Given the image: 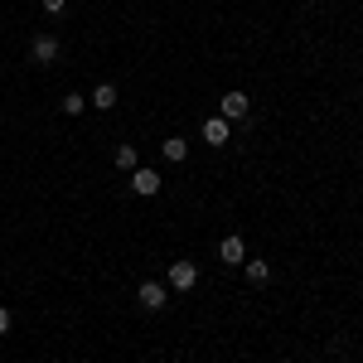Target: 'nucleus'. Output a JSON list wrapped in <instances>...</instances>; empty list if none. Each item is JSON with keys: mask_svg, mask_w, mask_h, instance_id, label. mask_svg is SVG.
Returning <instances> with one entry per match:
<instances>
[{"mask_svg": "<svg viewBox=\"0 0 363 363\" xmlns=\"http://www.w3.org/2000/svg\"><path fill=\"white\" fill-rule=\"evenodd\" d=\"M218 112H223V121H247V112H252L247 92H223V102H218Z\"/></svg>", "mask_w": 363, "mask_h": 363, "instance_id": "1", "label": "nucleus"}, {"mask_svg": "<svg viewBox=\"0 0 363 363\" xmlns=\"http://www.w3.org/2000/svg\"><path fill=\"white\" fill-rule=\"evenodd\" d=\"M131 189H136V194L140 199H155V194H160V174H155V169H131Z\"/></svg>", "mask_w": 363, "mask_h": 363, "instance_id": "2", "label": "nucleus"}, {"mask_svg": "<svg viewBox=\"0 0 363 363\" xmlns=\"http://www.w3.org/2000/svg\"><path fill=\"white\" fill-rule=\"evenodd\" d=\"M136 301H140L145 310H165V301H169V296H165V286H160V281H140Z\"/></svg>", "mask_w": 363, "mask_h": 363, "instance_id": "3", "label": "nucleus"}, {"mask_svg": "<svg viewBox=\"0 0 363 363\" xmlns=\"http://www.w3.org/2000/svg\"><path fill=\"white\" fill-rule=\"evenodd\" d=\"M194 281H199L194 262H174V267H169V286H174V291H194Z\"/></svg>", "mask_w": 363, "mask_h": 363, "instance_id": "4", "label": "nucleus"}, {"mask_svg": "<svg viewBox=\"0 0 363 363\" xmlns=\"http://www.w3.org/2000/svg\"><path fill=\"white\" fill-rule=\"evenodd\" d=\"M29 58H34V63H54V58H58V39H54V34H34Z\"/></svg>", "mask_w": 363, "mask_h": 363, "instance_id": "5", "label": "nucleus"}, {"mask_svg": "<svg viewBox=\"0 0 363 363\" xmlns=\"http://www.w3.org/2000/svg\"><path fill=\"white\" fill-rule=\"evenodd\" d=\"M228 136H233V121H223V116L203 121V140H208V145H228Z\"/></svg>", "mask_w": 363, "mask_h": 363, "instance_id": "6", "label": "nucleus"}, {"mask_svg": "<svg viewBox=\"0 0 363 363\" xmlns=\"http://www.w3.org/2000/svg\"><path fill=\"white\" fill-rule=\"evenodd\" d=\"M218 257H223V262H233V267H238V262H247L242 238H238V233H233V238H223V242H218Z\"/></svg>", "mask_w": 363, "mask_h": 363, "instance_id": "7", "label": "nucleus"}, {"mask_svg": "<svg viewBox=\"0 0 363 363\" xmlns=\"http://www.w3.org/2000/svg\"><path fill=\"white\" fill-rule=\"evenodd\" d=\"M160 150H165V160H174V165H179V160L189 155V140H184V136H169L165 145H160Z\"/></svg>", "mask_w": 363, "mask_h": 363, "instance_id": "8", "label": "nucleus"}, {"mask_svg": "<svg viewBox=\"0 0 363 363\" xmlns=\"http://www.w3.org/2000/svg\"><path fill=\"white\" fill-rule=\"evenodd\" d=\"M247 281L252 286H267L272 281V262H247Z\"/></svg>", "mask_w": 363, "mask_h": 363, "instance_id": "9", "label": "nucleus"}, {"mask_svg": "<svg viewBox=\"0 0 363 363\" xmlns=\"http://www.w3.org/2000/svg\"><path fill=\"white\" fill-rule=\"evenodd\" d=\"M92 107H116V87H112V83H102L97 92H92Z\"/></svg>", "mask_w": 363, "mask_h": 363, "instance_id": "10", "label": "nucleus"}, {"mask_svg": "<svg viewBox=\"0 0 363 363\" xmlns=\"http://www.w3.org/2000/svg\"><path fill=\"white\" fill-rule=\"evenodd\" d=\"M116 169H136V145H116Z\"/></svg>", "mask_w": 363, "mask_h": 363, "instance_id": "11", "label": "nucleus"}, {"mask_svg": "<svg viewBox=\"0 0 363 363\" xmlns=\"http://www.w3.org/2000/svg\"><path fill=\"white\" fill-rule=\"evenodd\" d=\"M63 112H68V116H78V112H87L83 92H68V97H63Z\"/></svg>", "mask_w": 363, "mask_h": 363, "instance_id": "12", "label": "nucleus"}, {"mask_svg": "<svg viewBox=\"0 0 363 363\" xmlns=\"http://www.w3.org/2000/svg\"><path fill=\"white\" fill-rule=\"evenodd\" d=\"M10 325H15V320H10V310L0 306V335H10Z\"/></svg>", "mask_w": 363, "mask_h": 363, "instance_id": "13", "label": "nucleus"}, {"mask_svg": "<svg viewBox=\"0 0 363 363\" xmlns=\"http://www.w3.org/2000/svg\"><path fill=\"white\" fill-rule=\"evenodd\" d=\"M63 5H68V0H44V10H49V15H58Z\"/></svg>", "mask_w": 363, "mask_h": 363, "instance_id": "14", "label": "nucleus"}, {"mask_svg": "<svg viewBox=\"0 0 363 363\" xmlns=\"http://www.w3.org/2000/svg\"><path fill=\"white\" fill-rule=\"evenodd\" d=\"M169 363H179V359H169Z\"/></svg>", "mask_w": 363, "mask_h": 363, "instance_id": "15", "label": "nucleus"}, {"mask_svg": "<svg viewBox=\"0 0 363 363\" xmlns=\"http://www.w3.org/2000/svg\"><path fill=\"white\" fill-rule=\"evenodd\" d=\"M315 363H320V359H315Z\"/></svg>", "mask_w": 363, "mask_h": 363, "instance_id": "16", "label": "nucleus"}]
</instances>
